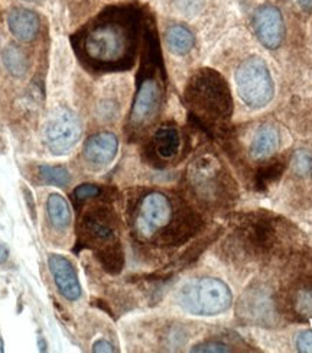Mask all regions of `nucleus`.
Segmentation results:
<instances>
[{
  "mask_svg": "<svg viewBox=\"0 0 312 353\" xmlns=\"http://www.w3.org/2000/svg\"><path fill=\"white\" fill-rule=\"evenodd\" d=\"M296 3L304 12L312 13V0H296Z\"/></svg>",
  "mask_w": 312,
  "mask_h": 353,
  "instance_id": "a878e982",
  "label": "nucleus"
},
{
  "mask_svg": "<svg viewBox=\"0 0 312 353\" xmlns=\"http://www.w3.org/2000/svg\"><path fill=\"white\" fill-rule=\"evenodd\" d=\"M47 216L51 226L56 230H65L70 226L71 223L70 204L59 193H52L48 196Z\"/></svg>",
  "mask_w": 312,
  "mask_h": 353,
  "instance_id": "f3484780",
  "label": "nucleus"
},
{
  "mask_svg": "<svg viewBox=\"0 0 312 353\" xmlns=\"http://www.w3.org/2000/svg\"><path fill=\"white\" fill-rule=\"evenodd\" d=\"M8 256H9V251H8V248H6L3 243H0V263L6 262Z\"/></svg>",
  "mask_w": 312,
  "mask_h": 353,
  "instance_id": "cd10ccee",
  "label": "nucleus"
},
{
  "mask_svg": "<svg viewBox=\"0 0 312 353\" xmlns=\"http://www.w3.org/2000/svg\"><path fill=\"white\" fill-rule=\"evenodd\" d=\"M239 97L250 109H263L273 99L275 84L271 70L259 55L246 58L234 74Z\"/></svg>",
  "mask_w": 312,
  "mask_h": 353,
  "instance_id": "423d86ee",
  "label": "nucleus"
},
{
  "mask_svg": "<svg viewBox=\"0 0 312 353\" xmlns=\"http://www.w3.org/2000/svg\"><path fill=\"white\" fill-rule=\"evenodd\" d=\"M142 13L135 5L103 9L72 38L83 64L93 71L130 70L136 61Z\"/></svg>",
  "mask_w": 312,
  "mask_h": 353,
  "instance_id": "f257e3e1",
  "label": "nucleus"
},
{
  "mask_svg": "<svg viewBox=\"0 0 312 353\" xmlns=\"http://www.w3.org/2000/svg\"><path fill=\"white\" fill-rule=\"evenodd\" d=\"M23 2H29V3H42L43 0H23Z\"/></svg>",
  "mask_w": 312,
  "mask_h": 353,
  "instance_id": "c756f323",
  "label": "nucleus"
},
{
  "mask_svg": "<svg viewBox=\"0 0 312 353\" xmlns=\"http://www.w3.org/2000/svg\"><path fill=\"white\" fill-rule=\"evenodd\" d=\"M84 238L96 246L103 245V255L110 256L117 268L122 265V252L118 251L117 228L113 213L107 209H96L88 213L81 222Z\"/></svg>",
  "mask_w": 312,
  "mask_h": 353,
  "instance_id": "1a4fd4ad",
  "label": "nucleus"
},
{
  "mask_svg": "<svg viewBox=\"0 0 312 353\" xmlns=\"http://www.w3.org/2000/svg\"><path fill=\"white\" fill-rule=\"evenodd\" d=\"M189 179L197 196L208 203H222L233 196V184L227 172L211 154L201 155L192 163Z\"/></svg>",
  "mask_w": 312,
  "mask_h": 353,
  "instance_id": "0eeeda50",
  "label": "nucleus"
},
{
  "mask_svg": "<svg viewBox=\"0 0 312 353\" xmlns=\"http://www.w3.org/2000/svg\"><path fill=\"white\" fill-rule=\"evenodd\" d=\"M292 307L296 314L312 319V287L296 290L292 297Z\"/></svg>",
  "mask_w": 312,
  "mask_h": 353,
  "instance_id": "aec40b11",
  "label": "nucleus"
},
{
  "mask_svg": "<svg viewBox=\"0 0 312 353\" xmlns=\"http://www.w3.org/2000/svg\"><path fill=\"white\" fill-rule=\"evenodd\" d=\"M185 103L191 114L207 129H225L230 122L234 103L230 87L220 72L202 68L185 87Z\"/></svg>",
  "mask_w": 312,
  "mask_h": 353,
  "instance_id": "7ed1b4c3",
  "label": "nucleus"
},
{
  "mask_svg": "<svg viewBox=\"0 0 312 353\" xmlns=\"http://www.w3.org/2000/svg\"><path fill=\"white\" fill-rule=\"evenodd\" d=\"M163 67L160 51L151 28L145 29V51L138 76V88L127 119V132L132 138L143 135L152 128L163 105Z\"/></svg>",
  "mask_w": 312,
  "mask_h": 353,
  "instance_id": "f03ea898",
  "label": "nucleus"
},
{
  "mask_svg": "<svg viewBox=\"0 0 312 353\" xmlns=\"http://www.w3.org/2000/svg\"><path fill=\"white\" fill-rule=\"evenodd\" d=\"M175 225V205L169 196L149 191L139 197L130 210V226L143 242L159 241Z\"/></svg>",
  "mask_w": 312,
  "mask_h": 353,
  "instance_id": "20e7f679",
  "label": "nucleus"
},
{
  "mask_svg": "<svg viewBox=\"0 0 312 353\" xmlns=\"http://www.w3.org/2000/svg\"><path fill=\"white\" fill-rule=\"evenodd\" d=\"M114 346L106 341V339H100L93 343V352H114Z\"/></svg>",
  "mask_w": 312,
  "mask_h": 353,
  "instance_id": "393cba45",
  "label": "nucleus"
},
{
  "mask_svg": "<svg viewBox=\"0 0 312 353\" xmlns=\"http://www.w3.org/2000/svg\"><path fill=\"white\" fill-rule=\"evenodd\" d=\"M184 312L194 316H218L233 303L230 287L218 278H200L185 284L176 296Z\"/></svg>",
  "mask_w": 312,
  "mask_h": 353,
  "instance_id": "39448f33",
  "label": "nucleus"
},
{
  "mask_svg": "<svg viewBox=\"0 0 312 353\" xmlns=\"http://www.w3.org/2000/svg\"><path fill=\"white\" fill-rule=\"evenodd\" d=\"M8 26L18 41L32 42L39 34L41 19L31 9L13 8L8 14Z\"/></svg>",
  "mask_w": 312,
  "mask_h": 353,
  "instance_id": "4468645a",
  "label": "nucleus"
},
{
  "mask_svg": "<svg viewBox=\"0 0 312 353\" xmlns=\"http://www.w3.org/2000/svg\"><path fill=\"white\" fill-rule=\"evenodd\" d=\"M23 193H25V196H26V201H28V204H29V210L32 212V216H34V219H35V204H34V199H32V194L29 193V191L26 190V188H23Z\"/></svg>",
  "mask_w": 312,
  "mask_h": 353,
  "instance_id": "bb28decb",
  "label": "nucleus"
},
{
  "mask_svg": "<svg viewBox=\"0 0 312 353\" xmlns=\"http://www.w3.org/2000/svg\"><path fill=\"white\" fill-rule=\"evenodd\" d=\"M165 43L168 50L175 55H187L196 46V37L191 29L184 25H172L165 32Z\"/></svg>",
  "mask_w": 312,
  "mask_h": 353,
  "instance_id": "dca6fc26",
  "label": "nucleus"
},
{
  "mask_svg": "<svg viewBox=\"0 0 312 353\" xmlns=\"http://www.w3.org/2000/svg\"><path fill=\"white\" fill-rule=\"evenodd\" d=\"M5 350V343H3V339H2V336H0V353H2Z\"/></svg>",
  "mask_w": 312,
  "mask_h": 353,
  "instance_id": "c85d7f7f",
  "label": "nucleus"
},
{
  "mask_svg": "<svg viewBox=\"0 0 312 353\" xmlns=\"http://www.w3.org/2000/svg\"><path fill=\"white\" fill-rule=\"evenodd\" d=\"M253 28L258 39L267 50H278L285 38L284 17L278 8L262 5L253 14Z\"/></svg>",
  "mask_w": 312,
  "mask_h": 353,
  "instance_id": "9d476101",
  "label": "nucleus"
},
{
  "mask_svg": "<svg viewBox=\"0 0 312 353\" xmlns=\"http://www.w3.org/2000/svg\"><path fill=\"white\" fill-rule=\"evenodd\" d=\"M48 267L59 294L68 301L79 300L81 297V284L77 271L70 259L63 255L51 254L48 258Z\"/></svg>",
  "mask_w": 312,
  "mask_h": 353,
  "instance_id": "9b49d317",
  "label": "nucleus"
},
{
  "mask_svg": "<svg viewBox=\"0 0 312 353\" xmlns=\"http://www.w3.org/2000/svg\"><path fill=\"white\" fill-rule=\"evenodd\" d=\"M181 150V135L175 125H163L155 130L149 143L152 158L159 163H169Z\"/></svg>",
  "mask_w": 312,
  "mask_h": 353,
  "instance_id": "ddd939ff",
  "label": "nucleus"
},
{
  "mask_svg": "<svg viewBox=\"0 0 312 353\" xmlns=\"http://www.w3.org/2000/svg\"><path fill=\"white\" fill-rule=\"evenodd\" d=\"M279 146V130L273 125H260L249 145L251 159L264 161L271 158Z\"/></svg>",
  "mask_w": 312,
  "mask_h": 353,
  "instance_id": "2eb2a0df",
  "label": "nucleus"
},
{
  "mask_svg": "<svg viewBox=\"0 0 312 353\" xmlns=\"http://www.w3.org/2000/svg\"><path fill=\"white\" fill-rule=\"evenodd\" d=\"M101 193V188L96 184H81L76 190H74V197L79 201H84L87 199L97 197Z\"/></svg>",
  "mask_w": 312,
  "mask_h": 353,
  "instance_id": "4be33fe9",
  "label": "nucleus"
},
{
  "mask_svg": "<svg viewBox=\"0 0 312 353\" xmlns=\"http://www.w3.org/2000/svg\"><path fill=\"white\" fill-rule=\"evenodd\" d=\"M296 347L300 352H312V330L300 333L298 339H296Z\"/></svg>",
  "mask_w": 312,
  "mask_h": 353,
  "instance_id": "b1692460",
  "label": "nucleus"
},
{
  "mask_svg": "<svg viewBox=\"0 0 312 353\" xmlns=\"http://www.w3.org/2000/svg\"><path fill=\"white\" fill-rule=\"evenodd\" d=\"M230 346L220 342H204L191 349V352H230Z\"/></svg>",
  "mask_w": 312,
  "mask_h": 353,
  "instance_id": "5701e85b",
  "label": "nucleus"
},
{
  "mask_svg": "<svg viewBox=\"0 0 312 353\" xmlns=\"http://www.w3.org/2000/svg\"><path fill=\"white\" fill-rule=\"evenodd\" d=\"M2 63L9 74L14 79H22L28 72V58L25 52L18 46H13V43L2 51Z\"/></svg>",
  "mask_w": 312,
  "mask_h": 353,
  "instance_id": "a211bd4d",
  "label": "nucleus"
},
{
  "mask_svg": "<svg viewBox=\"0 0 312 353\" xmlns=\"http://www.w3.org/2000/svg\"><path fill=\"white\" fill-rule=\"evenodd\" d=\"M83 134V123L79 114L70 108H56L43 128V141L51 154L61 157L76 146Z\"/></svg>",
  "mask_w": 312,
  "mask_h": 353,
  "instance_id": "6e6552de",
  "label": "nucleus"
},
{
  "mask_svg": "<svg viewBox=\"0 0 312 353\" xmlns=\"http://www.w3.org/2000/svg\"><path fill=\"white\" fill-rule=\"evenodd\" d=\"M39 174L42 176V180L51 185L65 187L71 183V175L68 170L64 167L43 164L39 167Z\"/></svg>",
  "mask_w": 312,
  "mask_h": 353,
  "instance_id": "6ab92c4d",
  "label": "nucleus"
},
{
  "mask_svg": "<svg viewBox=\"0 0 312 353\" xmlns=\"http://www.w3.org/2000/svg\"><path fill=\"white\" fill-rule=\"evenodd\" d=\"M292 168L301 176L312 175V152L306 150L296 151L292 157Z\"/></svg>",
  "mask_w": 312,
  "mask_h": 353,
  "instance_id": "412c9836",
  "label": "nucleus"
},
{
  "mask_svg": "<svg viewBox=\"0 0 312 353\" xmlns=\"http://www.w3.org/2000/svg\"><path fill=\"white\" fill-rule=\"evenodd\" d=\"M118 151V139L112 132H98L88 138L84 143L83 155L93 167H104L110 164Z\"/></svg>",
  "mask_w": 312,
  "mask_h": 353,
  "instance_id": "f8f14e48",
  "label": "nucleus"
}]
</instances>
